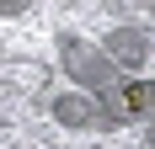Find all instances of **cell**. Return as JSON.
Instances as JSON below:
<instances>
[{
    "mask_svg": "<svg viewBox=\"0 0 155 149\" xmlns=\"http://www.w3.org/2000/svg\"><path fill=\"white\" fill-rule=\"evenodd\" d=\"M59 64H64V74L75 80V90L96 96V106L107 101L112 90H118V80H123V74L112 69L107 53L96 43H86V37H75V32H59Z\"/></svg>",
    "mask_w": 155,
    "mask_h": 149,
    "instance_id": "obj_1",
    "label": "cell"
},
{
    "mask_svg": "<svg viewBox=\"0 0 155 149\" xmlns=\"http://www.w3.org/2000/svg\"><path fill=\"white\" fill-rule=\"evenodd\" d=\"M96 48L112 59V69L123 74V80H139V69L150 64V53H155V43H150V32H144V27H112Z\"/></svg>",
    "mask_w": 155,
    "mask_h": 149,
    "instance_id": "obj_2",
    "label": "cell"
},
{
    "mask_svg": "<svg viewBox=\"0 0 155 149\" xmlns=\"http://www.w3.org/2000/svg\"><path fill=\"white\" fill-rule=\"evenodd\" d=\"M48 117L59 122V128H70V133H102L107 128V112L96 106V96H86V90H54L48 96Z\"/></svg>",
    "mask_w": 155,
    "mask_h": 149,
    "instance_id": "obj_3",
    "label": "cell"
},
{
    "mask_svg": "<svg viewBox=\"0 0 155 149\" xmlns=\"http://www.w3.org/2000/svg\"><path fill=\"white\" fill-rule=\"evenodd\" d=\"M144 144L155 149V117H144Z\"/></svg>",
    "mask_w": 155,
    "mask_h": 149,
    "instance_id": "obj_4",
    "label": "cell"
},
{
    "mask_svg": "<svg viewBox=\"0 0 155 149\" xmlns=\"http://www.w3.org/2000/svg\"><path fill=\"white\" fill-rule=\"evenodd\" d=\"M144 85H150V117H155V80H144Z\"/></svg>",
    "mask_w": 155,
    "mask_h": 149,
    "instance_id": "obj_5",
    "label": "cell"
}]
</instances>
